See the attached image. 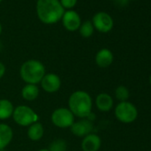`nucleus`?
<instances>
[{"label":"nucleus","mask_w":151,"mask_h":151,"mask_svg":"<svg viewBox=\"0 0 151 151\" xmlns=\"http://www.w3.org/2000/svg\"><path fill=\"white\" fill-rule=\"evenodd\" d=\"M51 120L59 128H70L75 122V116L68 108H58L52 112Z\"/></svg>","instance_id":"6"},{"label":"nucleus","mask_w":151,"mask_h":151,"mask_svg":"<svg viewBox=\"0 0 151 151\" xmlns=\"http://www.w3.org/2000/svg\"><path fill=\"white\" fill-rule=\"evenodd\" d=\"M115 96L116 100H118L120 102L122 101H127V100L130 97V92L127 87L124 86H119L115 90Z\"/></svg>","instance_id":"19"},{"label":"nucleus","mask_w":151,"mask_h":151,"mask_svg":"<svg viewBox=\"0 0 151 151\" xmlns=\"http://www.w3.org/2000/svg\"><path fill=\"white\" fill-rule=\"evenodd\" d=\"M95 105L97 109L101 111V112H108L111 110L114 105V101L111 95L106 93H101L97 95L95 99Z\"/></svg>","instance_id":"13"},{"label":"nucleus","mask_w":151,"mask_h":151,"mask_svg":"<svg viewBox=\"0 0 151 151\" xmlns=\"http://www.w3.org/2000/svg\"><path fill=\"white\" fill-rule=\"evenodd\" d=\"M14 132L10 125L6 124H0V149H5L12 141Z\"/></svg>","instance_id":"14"},{"label":"nucleus","mask_w":151,"mask_h":151,"mask_svg":"<svg viewBox=\"0 0 151 151\" xmlns=\"http://www.w3.org/2000/svg\"><path fill=\"white\" fill-rule=\"evenodd\" d=\"M116 119L123 124H131L138 117V109L134 104L129 101L119 102L115 108Z\"/></svg>","instance_id":"5"},{"label":"nucleus","mask_w":151,"mask_h":151,"mask_svg":"<svg viewBox=\"0 0 151 151\" xmlns=\"http://www.w3.org/2000/svg\"><path fill=\"white\" fill-rule=\"evenodd\" d=\"M92 23L94 29H96L99 32L101 33L109 32L114 26L112 17L105 12H99L95 14L93 17Z\"/></svg>","instance_id":"7"},{"label":"nucleus","mask_w":151,"mask_h":151,"mask_svg":"<svg viewBox=\"0 0 151 151\" xmlns=\"http://www.w3.org/2000/svg\"><path fill=\"white\" fill-rule=\"evenodd\" d=\"M62 25L68 31H76L81 26V18L74 10H67L61 18Z\"/></svg>","instance_id":"9"},{"label":"nucleus","mask_w":151,"mask_h":151,"mask_svg":"<svg viewBox=\"0 0 151 151\" xmlns=\"http://www.w3.org/2000/svg\"><path fill=\"white\" fill-rule=\"evenodd\" d=\"M60 3L61 6L67 10H72L78 3V0H60Z\"/></svg>","instance_id":"21"},{"label":"nucleus","mask_w":151,"mask_h":151,"mask_svg":"<svg viewBox=\"0 0 151 151\" xmlns=\"http://www.w3.org/2000/svg\"><path fill=\"white\" fill-rule=\"evenodd\" d=\"M101 146V139L100 136L95 133H90L83 138L81 147L83 151H98Z\"/></svg>","instance_id":"11"},{"label":"nucleus","mask_w":151,"mask_h":151,"mask_svg":"<svg viewBox=\"0 0 151 151\" xmlns=\"http://www.w3.org/2000/svg\"><path fill=\"white\" fill-rule=\"evenodd\" d=\"M67 142L62 139H56L52 141L48 147L50 151H66L67 149Z\"/></svg>","instance_id":"20"},{"label":"nucleus","mask_w":151,"mask_h":151,"mask_svg":"<svg viewBox=\"0 0 151 151\" xmlns=\"http://www.w3.org/2000/svg\"><path fill=\"white\" fill-rule=\"evenodd\" d=\"M37 14L45 24H54L60 21L65 12L60 0H37Z\"/></svg>","instance_id":"1"},{"label":"nucleus","mask_w":151,"mask_h":151,"mask_svg":"<svg viewBox=\"0 0 151 151\" xmlns=\"http://www.w3.org/2000/svg\"><path fill=\"white\" fill-rule=\"evenodd\" d=\"M45 133V128L43 124L39 122L34 123L29 126L27 131V135L29 139L33 141H37L41 139Z\"/></svg>","instance_id":"15"},{"label":"nucleus","mask_w":151,"mask_h":151,"mask_svg":"<svg viewBox=\"0 0 151 151\" xmlns=\"http://www.w3.org/2000/svg\"><path fill=\"white\" fill-rule=\"evenodd\" d=\"M68 109L75 116L88 118L92 115L93 99L91 95L83 90L74 92L68 98Z\"/></svg>","instance_id":"2"},{"label":"nucleus","mask_w":151,"mask_h":151,"mask_svg":"<svg viewBox=\"0 0 151 151\" xmlns=\"http://www.w3.org/2000/svg\"><path fill=\"white\" fill-rule=\"evenodd\" d=\"M0 48H1V45H0Z\"/></svg>","instance_id":"29"},{"label":"nucleus","mask_w":151,"mask_h":151,"mask_svg":"<svg viewBox=\"0 0 151 151\" xmlns=\"http://www.w3.org/2000/svg\"><path fill=\"white\" fill-rule=\"evenodd\" d=\"M12 116L17 124L25 127H29L39 120L37 113L27 105H20L14 108Z\"/></svg>","instance_id":"4"},{"label":"nucleus","mask_w":151,"mask_h":151,"mask_svg":"<svg viewBox=\"0 0 151 151\" xmlns=\"http://www.w3.org/2000/svg\"><path fill=\"white\" fill-rule=\"evenodd\" d=\"M93 129V124L88 118H81L80 120L74 122L70 126V132L77 137L84 138L85 136L92 133Z\"/></svg>","instance_id":"10"},{"label":"nucleus","mask_w":151,"mask_h":151,"mask_svg":"<svg viewBox=\"0 0 151 151\" xmlns=\"http://www.w3.org/2000/svg\"><path fill=\"white\" fill-rule=\"evenodd\" d=\"M149 151H151V149H150V150H149Z\"/></svg>","instance_id":"30"},{"label":"nucleus","mask_w":151,"mask_h":151,"mask_svg":"<svg viewBox=\"0 0 151 151\" xmlns=\"http://www.w3.org/2000/svg\"><path fill=\"white\" fill-rule=\"evenodd\" d=\"M2 33V25H1V22H0V35Z\"/></svg>","instance_id":"24"},{"label":"nucleus","mask_w":151,"mask_h":151,"mask_svg":"<svg viewBox=\"0 0 151 151\" xmlns=\"http://www.w3.org/2000/svg\"><path fill=\"white\" fill-rule=\"evenodd\" d=\"M111 1H115V0H111Z\"/></svg>","instance_id":"28"},{"label":"nucleus","mask_w":151,"mask_h":151,"mask_svg":"<svg viewBox=\"0 0 151 151\" xmlns=\"http://www.w3.org/2000/svg\"><path fill=\"white\" fill-rule=\"evenodd\" d=\"M42 89L48 93H54L58 92L61 86V80L58 75L54 73L45 74L40 82Z\"/></svg>","instance_id":"8"},{"label":"nucleus","mask_w":151,"mask_h":151,"mask_svg":"<svg viewBox=\"0 0 151 151\" xmlns=\"http://www.w3.org/2000/svg\"><path fill=\"white\" fill-rule=\"evenodd\" d=\"M149 84H150V86H151V76H150V77H149Z\"/></svg>","instance_id":"25"},{"label":"nucleus","mask_w":151,"mask_h":151,"mask_svg":"<svg viewBox=\"0 0 151 151\" xmlns=\"http://www.w3.org/2000/svg\"><path fill=\"white\" fill-rule=\"evenodd\" d=\"M2 2V0H0V3H1Z\"/></svg>","instance_id":"27"},{"label":"nucleus","mask_w":151,"mask_h":151,"mask_svg":"<svg viewBox=\"0 0 151 151\" xmlns=\"http://www.w3.org/2000/svg\"><path fill=\"white\" fill-rule=\"evenodd\" d=\"M39 95V88L37 85L26 84L22 89V96L25 101H33Z\"/></svg>","instance_id":"16"},{"label":"nucleus","mask_w":151,"mask_h":151,"mask_svg":"<svg viewBox=\"0 0 151 151\" xmlns=\"http://www.w3.org/2000/svg\"><path fill=\"white\" fill-rule=\"evenodd\" d=\"M114 60V55L109 49H101L95 56V62L98 67L105 68L109 67Z\"/></svg>","instance_id":"12"},{"label":"nucleus","mask_w":151,"mask_h":151,"mask_svg":"<svg viewBox=\"0 0 151 151\" xmlns=\"http://www.w3.org/2000/svg\"><path fill=\"white\" fill-rule=\"evenodd\" d=\"M45 65L37 60H29L25 61L20 68L21 78L30 85H37L45 75Z\"/></svg>","instance_id":"3"},{"label":"nucleus","mask_w":151,"mask_h":151,"mask_svg":"<svg viewBox=\"0 0 151 151\" xmlns=\"http://www.w3.org/2000/svg\"><path fill=\"white\" fill-rule=\"evenodd\" d=\"M0 151H5V149H0Z\"/></svg>","instance_id":"26"},{"label":"nucleus","mask_w":151,"mask_h":151,"mask_svg":"<svg viewBox=\"0 0 151 151\" xmlns=\"http://www.w3.org/2000/svg\"><path fill=\"white\" fill-rule=\"evenodd\" d=\"M93 31H94V27H93L92 22L86 21V22L81 23V26L79 28V33L83 37L88 38V37H92L93 34Z\"/></svg>","instance_id":"18"},{"label":"nucleus","mask_w":151,"mask_h":151,"mask_svg":"<svg viewBox=\"0 0 151 151\" xmlns=\"http://www.w3.org/2000/svg\"><path fill=\"white\" fill-rule=\"evenodd\" d=\"M38 151H50L48 148H42V149H39Z\"/></svg>","instance_id":"23"},{"label":"nucleus","mask_w":151,"mask_h":151,"mask_svg":"<svg viewBox=\"0 0 151 151\" xmlns=\"http://www.w3.org/2000/svg\"><path fill=\"white\" fill-rule=\"evenodd\" d=\"M6 68L5 64L3 62L0 61V79H1L4 77V75L6 73Z\"/></svg>","instance_id":"22"},{"label":"nucleus","mask_w":151,"mask_h":151,"mask_svg":"<svg viewBox=\"0 0 151 151\" xmlns=\"http://www.w3.org/2000/svg\"><path fill=\"white\" fill-rule=\"evenodd\" d=\"M14 107L7 99L0 100V120H6L13 116Z\"/></svg>","instance_id":"17"}]
</instances>
